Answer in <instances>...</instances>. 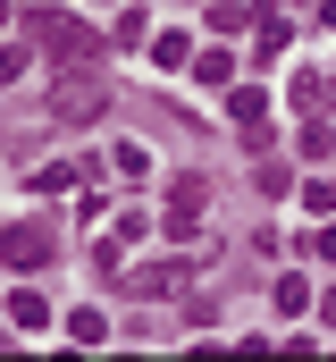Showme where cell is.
<instances>
[{
    "label": "cell",
    "mask_w": 336,
    "mask_h": 362,
    "mask_svg": "<svg viewBox=\"0 0 336 362\" xmlns=\"http://www.w3.org/2000/svg\"><path fill=\"white\" fill-rule=\"evenodd\" d=\"M109 110V85L92 76V59H59V85H51V118L59 127H92Z\"/></svg>",
    "instance_id": "1"
},
{
    "label": "cell",
    "mask_w": 336,
    "mask_h": 362,
    "mask_svg": "<svg viewBox=\"0 0 336 362\" xmlns=\"http://www.w3.org/2000/svg\"><path fill=\"white\" fill-rule=\"evenodd\" d=\"M25 42L51 51V59H92V51H101V34L84 25L76 8H25Z\"/></svg>",
    "instance_id": "2"
},
{
    "label": "cell",
    "mask_w": 336,
    "mask_h": 362,
    "mask_svg": "<svg viewBox=\"0 0 336 362\" xmlns=\"http://www.w3.org/2000/svg\"><path fill=\"white\" fill-rule=\"evenodd\" d=\"M0 262H8V270H42V262H51V236L17 219V228H0Z\"/></svg>",
    "instance_id": "3"
},
{
    "label": "cell",
    "mask_w": 336,
    "mask_h": 362,
    "mask_svg": "<svg viewBox=\"0 0 336 362\" xmlns=\"http://www.w3.org/2000/svg\"><path fill=\"white\" fill-rule=\"evenodd\" d=\"M193 219H202V177H176L168 185V236H185Z\"/></svg>",
    "instance_id": "4"
},
{
    "label": "cell",
    "mask_w": 336,
    "mask_h": 362,
    "mask_svg": "<svg viewBox=\"0 0 336 362\" xmlns=\"http://www.w3.org/2000/svg\"><path fill=\"white\" fill-rule=\"evenodd\" d=\"M176 286H185V262H143L126 278V295H176Z\"/></svg>",
    "instance_id": "5"
},
{
    "label": "cell",
    "mask_w": 336,
    "mask_h": 362,
    "mask_svg": "<svg viewBox=\"0 0 336 362\" xmlns=\"http://www.w3.org/2000/svg\"><path fill=\"white\" fill-rule=\"evenodd\" d=\"M42 320H51L42 286H17V295H8V329H42Z\"/></svg>",
    "instance_id": "6"
},
{
    "label": "cell",
    "mask_w": 336,
    "mask_h": 362,
    "mask_svg": "<svg viewBox=\"0 0 336 362\" xmlns=\"http://www.w3.org/2000/svg\"><path fill=\"white\" fill-rule=\"evenodd\" d=\"M294 110H336V76H303L294 85Z\"/></svg>",
    "instance_id": "7"
},
{
    "label": "cell",
    "mask_w": 336,
    "mask_h": 362,
    "mask_svg": "<svg viewBox=\"0 0 336 362\" xmlns=\"http://www.w3.org/2000/svg\"><path fill=\"white\" fill-rule=\"evenodd\" d=\"M152 59H160V68H185V59H193V42L168 25V34H152Z\"/></svg>",
    "instance_id": "8"
},
{
    "label": "cell",
    "mask_w": 336,
    "mask_h": 362,
    "mask_svg": "<svg viewBox=\"0 0 336 362\" xmlns=\"http://www.w3.org/2000/svg\"><path fill=\"white\" fill-rule=\"evenodd\" d=\"M68 337H76V346H109V329H101V312H68Z\"/></svg>",
    "instance_id": "9"
},
{
    "label": "cell",
    "mask_w": 336,
    "mask_h": 362,
    "mask_svg": "<svg viewBox=\"0 0 336 362\" xmlns=\"http://www.w3.org/2000/svg\"><path fill=\"white\" fill-rule=\"evenodd\" d=\"M227 110H236L244 127H260V110H269V101H260V85H236V93H227Z\"/></svg>",
    "instance_id": "10"
},
{
    "label": "cell",
    "mask_w": 336,
    "mask_h": 362,
    "mask_svg": "<svg viewBox=\"0 0 336 362\" xmlns=\"http://www.w3.org/2000/svg\"><path fill=\"white\" fill-rule=\"evenodd\" d=\"M328 152H336V135L320 127V118H303V160H328Z\"/></svg>",
    "instance_id": "11"
},
{
    "label": "cell",
    "mask_w": 336,
    "mask_h": 362,
    "mask_svg": "<svg viewBox=\"0 0 336 362\" xmlns=\"http://www.w3.org/2000/svg\"><path fill=\"white\" fill-rule=\"evenodd\" d=\"M202 85H236V68H227V51H202V68H193Z\"/></svg>",
    "instance_id": "12"
},
{
    "label": "cell",
    "mask_w": 336,
    "mask_h": 362,
    "mask_svg": "<svg viewBox=\"0 0 336 362\" xmlns=\"http://www.w3.org/2000/svg\"><path fill=\"white\" fill-rule=\"evenodd\" d=\"M320 262H336V228H320Z\"/></svg>",
    "instance_id": "13"
},
{
    "label": "cell",
    "mask_w": 336,
    "mask_h": 362,
    "mask_svg": "<svg viewBox=\"0 0 336 362\" xmlns=\"http://www.w3.org/2000/svg\"><path fill=\"white\" fill-rule=\"evenodd\" d=\"M0 17H8V0H0Z\"/></svg>",
    "instance_id": "14"
},
{
    "label": "cell",
    "mask_w": 336,
    "mask_h": 362,
    "mask_svg": "<svg viewBox=\"0 0 336 362\" xmlns=\"http://www.w3.org/2000/svg\"><path fill=\"white\" fill-rule=\"evenodd\" d=\"M328 25H336V8H328Z\"/></svg>",
    "instance_id": "15"
},
{
    "label": "cell",
    "mask_w": 336,
    "mask_h": 362,
    "mask_svg": "<svg viewBox=\"0 0 336 362\" xmlns=\"http://www.w3.org/2000/svg\"><path fill=\"white\" fill-rule=\"evenodd\" d=\"M92 8H101V0H92Z\"/></svg>",
    "instance_id": "16"
}]
</instances>
